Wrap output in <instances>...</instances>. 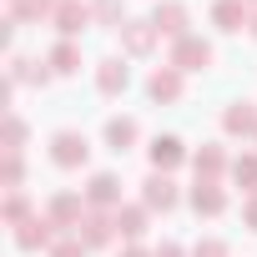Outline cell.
I'll list each match as a JSON object with an SVG mask.
<instances>
[{"mask_svg":"<svg viewBox=\"0 0 257 257\" xmlns=\"http://www.w3.org/2000/svg\"><path fill=\"white\" fill-rule=\"evenodd\" d=\"M192 207H197V217H222V212H227V192H222L217 182H202V177H197Z\"/></svg>","mask_w":257,"mask_h":257,"instance_id":"obj_11","label":"cell"},{"mask_svg":"<svg viewBox=\"0 0 257 257\" xmlns=\"http://www.w3.org/2000/svg\"><path fill=\"white\" fill-rule=\"evenodd\" d=\"M187 6H182V0H162V6H157V16H152V26H157V36H172V41H182V36H192L187 31Z\"/></svg>","mask_w":257,"mask_h":257,"instance_id":"obj_5","label":"cell"},{"mask_svg":"<svg viewBox=\"0 0 257 257\" xmlns=\"http://www.w3.org/2000/svg\"><path fill=\"white\" fill-rule=\"evenodd\" d=\"M86 157H91V142H86L81 132H56V137H51V162H56V167L76 172V167H86Z\"/></svg>","mask_w":257,"mask_h":257,"instance_id":"obj_1","label":"cell"},{"mask_svg":"<svg viewBox=\"0 0 257 257\" xmlns=\"http://www.w3.org/2000/svg\"><path fill=\"white\" fill-rule=\"evenodd\" d=\"M182 91H187V81H182L177 66H157L152 81H147V96L152 101H182Z\"/></svg>","mask_w":257,"mask_h":257,"instance_id":"obj_8","label":"cell"},{"mask_svg":"<svg viewBox=\"0 0 257 257\" xmlns=\"http://www.w3.org/2000/svg\"><path fill=\"white\" fill-rule=\"evenodd\" d=\"M126 81H132V71H126V61H101L96 66V86H101V96H121L126 91Z\"/></svg>","mask_w":257,"mask_h":257,"instance_id":"obj_14","label":"cell"},{"mask_svg":"<svg viewBox=\"0 0 257 257\" xmlns=\"http://www.w3.org/2000/svg\"><path fill=\"white\" fill-rule=\"evenodd\" d=\"M76 237H81L86 247H111V242H116V217H106V212H86L81 227H76Z\"/></svg>","mask_w":257,"mask_h":257,"instance_id":"obj_7","label":"cell"},{"mask_svg":"<svg viewBox=\"0 0 257 257\" xmlns=\"http://www.w3.org/2000/svg\"><path fill=\"white\" fill-rule=\"evenodd\" d=\"M152 41H157V26H152V21H126V26H121V46L132 51V56H147Z\"/></svg>","mask_w":257,"mask_h":257,"instance_id":"obj_18","label":"cell"},{"mask_svg":"<svg viewBox=\"0 0 257 257\" xmlns=\"http://www.w3.org/2000/svg\"><path fill=\"white\" fill-rule=\"evenodd\" d=\"M6 222H11V227L31 222V202H26V192H21V187H16V192L6 197Z\"/></svg>","mask_w":257,"mask_h":257,"instance_id":"obj_23","label":"cell"},{"mask_svg":"<svg viewBox=\"0 0 257 257\" xmlns=\"http://www.w3.org/2000/svg\"><path fill=\"white\" fill-rule=\"evenodd\" d=\"M147 212H152V207H116V212H111V217H116V237L142 242V232H147Z\"/></svg>","mask_w":257,"mask_h":257,"instance_id":"obj_17","label":"cell"},{"mask_svg":"<svg viewBox=\"0 0 257 257\" xmlns=\"http://www.w3.org/2000/svg\"><path fill=\"white\" fill-rule=\"evenodd\" d=\"M222 126H227L232 137H257V106L252 101H232L222 111Z\"/></svg>","mask_w":257,"mask_h":257,"instance_id":"obj_12","label":"cell"},{"mask_svg":"<svg viewBox=\"0 0 257 257\" xmlns=\"http://www.w3.org/2000/svg\"><path fill=\"white\" fill-rule=\"evenodd\" d=\"M86 202L101 212V207H121V182L111 177V172H96L91 182H86Z\"/></svg>","mask_w":257,"mask_h":257,"instance_id":"obj_10","label":"cell"},{"mask_svg":"<svg viewBox=\"0 0 257 257\" xmlns=\"http://www.w3.org/2000/svg\"><path fill=\"white\" fill-rule=\"evenodd\" d=\"M142 207H152V212H172V207H177V187H172L167 172H152V177L142 182Z\"/></svg>","mask_w":257,"mask_h":257,"instance_id":"obj_6","label":"cell"},{"mask_svg":"<svg viewBox=\"0 0 257 257\" xmlns=\"http://www.w3.org/2000/svg\"><path fill=\"white\" fill-rule=\"evenodd\" d=\"M51 21H56V31H61L66 41H76V36H81V31L96 21V11H91V6H81V0H61Z\"/></svg>","mask_w":257,"mask_h":257,"instance_id":"obj_4","label":"cell"},{"mask_svg":"<svg viewBox=\"0 0 257 257\" xmlns=\"http://www.w3.org/2000/svg\"><path fill=\"white\" fill-rule=\"evenodd\" d=\"M152 257H182V247H177V242H162V247H157Z\"/></svg>","mask_w":257,"mask_h":257,"instance_id":"obj_29","label":"cell"},{"mask_svg":"<svg viewBox=\"0 0 257 257\" xmlns=\"http://www.w3.org/2000/svg\"><path fill=\"white\" fill-rule=\"evenodd\" d=\"M86 252H91V247H86L76 232H71V237H61V242L51 247V257H86Z\"/></svg>","mask_w":257,"mask_h":257,"instance_id":"obj_25","label":"cell"},{"mask_svg":"<svg viewBox=\"0 0 257 257\" xmlns=\"http://www.w3.org/2000/svg\"><path fill=\"white\" fill-rule=\"evenodd\" d=\"M252 36H257V16H252Z\"/></svg>","mask_w":257,"mask_h":257,"instance_id":"obj_32","label":"cell"},{"mask_svg":"<svg viewBox=\"0 0 257 257\" xmlns=\"http://www.w3.org/2000/svg\"><path fill=\"white\" fill-rule=\"evenodd\" d=\"M192 162H197V177H202V182H217V177H222V167H227V152H222L217 142H207Z\"/></svg>","mask_w":257,"mask_h":257,"instance_id":"obj_20","label":"cell"},{"mask_svg":"<svg viewBox=\"0 0 257 257\" xmlns=\"http://www.w3.org/2000/svg\"><path fill=\"white\" fill-rule=\"evenodd\" d=\"M91 11H96V21H116L121 26V0H96Z\"/></svg>","mask_w":257,"mask_h":257,"instance_id":"obj_27","label":"cell"},{"mask_svg":"<svg viewBox=\"0 0 257 257\" xmlns=\"http://www.w3.org/2000/svg\"><path fill=\"white\" fill-rule=\"evenodd\" d=\"M247 6H257V0H247Z\"/></svg>","mask_w":257,"mask_h":257,"instance_id":"obj_33","label":"cell"},{"mask_svg":"<svg viewBox=\"0 0 257 257\" xmlns=\"http://www.w3.org/2000/svg\"><path fill=\"white\" fill-rule=\"evenodd\" d=\"M212 26L217 31H242V26H252V11H247V0H217L212 6Z\"/></svg>","mask_w":257,"mask_h":257,"instance_id":"obj_9","label":"cell"},{"mask_svg":"<svg viewBox=\"0 0 257 257\" xmlns=\"http://www.w3.org/2000/svg\"><path fill=\"white\" fill-rule=\"evenodd\" d=\"M46 66H51L56 76H76V71H81V46H76V41H61V46H51Z\"/></svg>","mask_w":257,"mask_h":257,"instance_id":"obj_19","label":"cell"},{"mask_svg":"<svg viewBox=\"0 0 257 257\" xmlns=\"http://www.w3.org/2000/svg\"><path fill=\"white\" fill-rule=\"evenodd\" d=\"M167 66H177V71H207V66H212V41L182 36V41L172 46V61H167Z\"/></svg>","mask_w":257,"mask_h":257,"instance_id":"obj_2","label":"cell"},{"mask_svg":"<svg viewBox=\"0 0 257 257\" xmlns=\"http://www.w3.org/2000/svg\"><path fill=\"white\" fill-rule=\"evenodd\" d=\"M21 142H26V121L11 116V121H6V152H21Z\"/></svg>","mask_w":257,"mask_h":257,"instance_id":"obj_26","label":"cell"},{"mask_svg":"<svg viewBox=\"0 0 257 257\" xmlns=\"http://www.w3.org/2000/svg\"><path fill=\"white\" fill-rule=\"evenodd\" d=\"M46 217L56 222V227H81V197L76 192H61V197H51V207H46Z\"/></svg>","mask_w":257,"mask_h":257,"instance_id":"obj_16","label":"cell"},{"mask_svg":"<svg viewBox=\"0 0 257 257\" xmlns=\"http://www.w3.org/2000/svg\"><path fill=\"white\" fill-rule=\"evenodd\" d=\"M192 257H227V247H222V242H197Z\"/></svg>","mask_w":257,"mask_h":257,"instance_id":"obj_28","label":"cell"},{"mask_svg":"<svg viewBox=\"0 0 257 257\" xmlns=\"http://www.w3.org/2000/svg\"><path fill=\"white\" fill-rule=\"evenodd\" d=\"M242 217H247V222H252V227H257V197H252V202H247V207H242Z\"/></svg>","mask_w":257,"mask_h":257,"instance_id":"obj_30","label":"cell"},{"mask_svg":"<svg viewBox=\"0 0 257 257\" xmlns=\"http://www.w3.org/2000/svg\"><path fill=\"white\" fill-rule=\"evenodd\" d=\"M0 182H6L11 192H16L21 182H26V157H21V152H6V167H0Z\"/></svg>","mask_w":257,"mask_h":257,"instance_id":"obj_22","label":"cell"},{"mask_svg":"<svg viewBox=\"0 0 257 257\" xmlns=\"http://www.w3.org/2000/svg\"><path fill=\"white\" fill-rule=\"evenodd\" d=\"M182 162H187L182 137H157V142H152V167H157V172H172V167H182Z\"/></svg>","mask_w":257,"mask_h":257,"instance_id":"obj_15","label":"cell"},{"mask_svg":"<svg viewBox=\"0 0 257 257\" xmlns=\"http://www.w3.org/2000/svg\"><path fill=\"white\" fill-rule=\"evenodd\" d=\"M41 16H56V0H11V21H41Z\"/></svg>","mask_w":257,"mask_h":257,"instance_id":"obj_21","label":"cell"},{"mask_svg":"<svg viewBox=\"0 0 257 257\" xmlns=\"http://www.w3.org/2000/svg\"><path fill=\"white\" fill-rule=\"evenodd\" d=\"M121 257H152V252H147V247H137V242H132V247H126V252H121Z\"/></svg>","mask_w":257,"mask_h":257,"instance_id":"obj_31","label":"cell"},{"mask_svg":"<svg viewBox=\"0 0 257 257\" xmlns=\"http://www.w3.org/2000/svg\"><path fill=\"white\" fill-rule=\"evenodd\" d=\"M137 137H142V126H137L132 116H111V121H106V147H111V152H132Z\"/></svg>","mask_w":257,"mask_h":257,"instance_id":"obj_13","label":"cell"},{"mask_svg":"<svg viewBox=\"0 0 257 257\" xmlns=\"http://www.w3.org/2000/svg\"><path fill=\"white\" fill-rule=\"evenodd\" d=\"M16 247H21V252H41V247L51 252V247H56V222H51V217L21 222V227H16Z\"/></svg>","mask_w":257,"mask_h":257,"instance_id":"obj_3","label":"cell"},{"mask_svg":"<svg viewBox=\"0 0 257 257\" xmlns=\"http://www.w3.org/2000/svg\"><path fill=\"white\" fill-rule=\"evenodd\" d=\"M232 177H237L247 192H257V157H242V162H232Z\"/></svg>","mask_w":257,"mask_h":257,"instance_id":"obj_24","label":"cell"}]
</instances>
